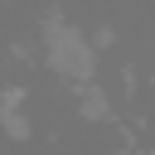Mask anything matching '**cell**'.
I'll return each mask as SVG.
<instances>
[{
  "mask_svg": "<svg viewBox=\"0 0 155 155\" xmlns=\"http://www.w3.org/2000/svg\"><path fill=\"white\" fill-rule=\"evenodd\" d=\"M44 63H48L58 78L78 82V87H87L92 73H97V53H92V44H87L73 24H58V19H48V29H44Z\"/></svg>",
  "mask_w": 155,
  "mask_h": 155,
  "instance_id": "obj_1",
  "label": "cell"
}]
</instances>
